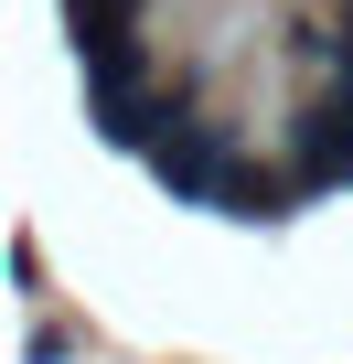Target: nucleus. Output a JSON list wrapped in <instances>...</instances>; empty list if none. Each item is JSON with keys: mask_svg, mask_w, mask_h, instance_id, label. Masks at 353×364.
<instances>
[{"mask_svg": "<svg viewBox=\"0 0 353 364\" xmlns=\"http://www.w3.org/2000/svg\"><path fill=\"white\" fill-rule=\"evenodd\" d=\"M150 161H161V182H171V193H193V204H225V171H236V161H225V139H214V129H171Z\"/></svg>", "mask_w": 353, "mask_h": 364, "instance_id": "obj_1", "label": "nucleus"}]
</instances>
